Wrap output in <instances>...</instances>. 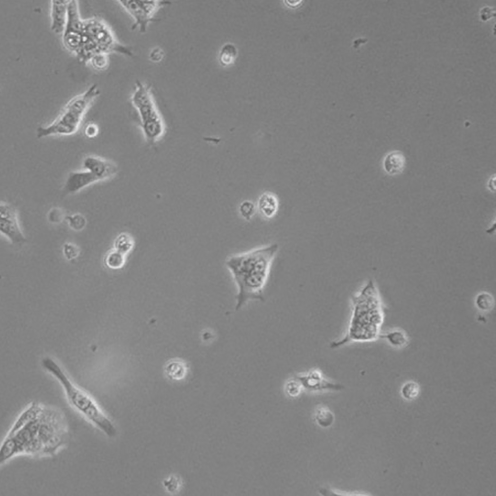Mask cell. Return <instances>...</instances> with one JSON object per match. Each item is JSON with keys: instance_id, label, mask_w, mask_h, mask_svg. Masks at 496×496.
<instances>
[{"instance_id": "cell-21", "label": "cell", "mask_w": 496, "mask_h": 496, "mask_svg": "<svg viewBox=\"0 0 496 496\" xmlns=\"http://www.w3.org/2000/svg\"><path fill=\"white\" fill-rule=\"evenodd\" d=\"M476 305L477 308L484 311L491 310L494 304L493 297L487 293H482L478 295L476 299Z\"/></svg>"}, {"instance_id": "cell-27", "label": "cell", "mask_w": 496, "mask_h": 496, "mask_svg": "<svg viewBox=\"0 0 496 496\" xmlns=\"http://www.w3.org/2000/svg\"><path fill=\"white\" fill-rule=\"evenodd\" d=\"M79 252L78 248L74 245L67 243L65 244L63 246V254L68 260H72L78 256Z\"/></svg>"}, {"instance_id": "cell-12", "label": "cell", "mask_w": 496, "mask_h": 496, "mask_svg": "<svg viewBox=\"0 0 496 496\" xmlns=\"http://www.w3.org/2000/svg\"><path fill=\"white\" fill-rule=\"evenodd\" d=\"M43 411L39 404L32 403L17 419L6 437L12 436L28 422L38 417Z\"/></svg>"}, {"instance_id": "cell-2", "label": "cell", "mask_w": 496, "mask_h": 496, "mask_svg": "<svg viewBox=\"0 0 496 496\" xmlns=\"http://www.w3.org/2000/svg\"><path fill=\"white\" fill-rule=\"evenodd\" d=\"M351 314L344 337L333 341L335 349L351 342H369L379 338L383 312L378 289L372 280L367 282L352 297Z\"/></svg>"}, {"instance_id": "cell-25", "label": "cell", "mask_w": 496, "mask_h": 496, "mask_svg": "<svg viewBox=\"0 0 496 496\" xmlns=\"http://www.w3.org/2000/svg\"><path fill=\"white\" fill-rule=\"evenodd\" d=\"M66 219L70 227L76 230H81L85 226V219L80 214H76L67 216Z\"/></svg>"}, {"instance_id": "cell-22", "label": "cell", "mask_w": 496, "mask_h": 496, "mask_svg": "<svg viewBox=\"0 0 496 496\" xmlns=\"http://www.w3.org/2000/svg\"><path fill=\"white\" fill-rule=\"evenodd\" d=\"M93 67L97 70H104L109 64L108 54L100 53L94 55L90 60Z\"/></svg>"}, {"instance_id": "cell-6", "label": "cell", "mask_w": 496, "mask_h": 496, "mask_svg": "<svg viewBox=\"0 0 496 496\" xmlns=\"http://www.w3.org/2000/svg\"><path fill=\"white\" fill-rule=\"evenodd\" d=\"M82 31L97 44L101 53L116 52L131 56L130 49L119 43L110 27L97 18L83 20Z\"/></svg>"}, {"instance_id": "cell-13", "label": "cell", "mask_w": 496, "mask_h": 496, "mask_svg": "<svg viewBox=\"0 0 496 496\" xmlns=\"http://www.w3.org/2000/svg\"><path fill=\"white\" fill-rule=\"evenodd\" d=\"M405 159L401 152L395 151L388 153L383 160L385 171L390 175L401 173L405 166Z\"/></svg>"}, {"instance_id": "cell-5", "label": "cell", "mask_w": 496, "mask_h": 496, "mask_svg": "<svg viewBox=\"0 0 496 496\" xmlns=\"http://www.w3.org/2000/svg\"><path fill=\"white\" fill-rule=\"evenodd\" d=\"M131 102L138 114L141 128L148 142L153 144L164 135L165 124L158 110L150 87L138 80Z\"/></svg>"}, {"instance_id": "cell-11", "label": "cell", "mask_w": 496, "mask_h": 496, "mask_svg": "<svg viewBox=\"0 0 496 496\" xmlns=\"http://www.w3.org/2000/svg\"><path fill=\"white\" fill-rule=\"evenodd\" d=\"M51 6V30L56 34L64 32L67 21L69 0H53Z\"/></svg>"}, {"instance_id": "cell-28", "label": "cell", "mask_w": 496, "mask_h": 496, "mask_svg": "<svg viewBox=\"0 0 496 496\" xmlns=\"http://www.w3.org/2000/svg\"><path fill=\"white\" fill-rule=\"evenodd\" d=\"M99 132L98 126L94 123H90L85 128L84 133L86 136L89 138L96 137Z\"/></svg>"}, {"instance_id": "cell-14", "label": "cell", "mask_w": 496, "mask_h": 496, "mask_svg": "<svg viewBox=\"0 0 496 496\" xmlns=\"http://www.w3.org/2000/svg\"><path fill=\"white\" fill-rule=\"evenodd\" d=\"M258 207L260 213L267 218H271L276 213L278 202L276 198L269 193H264L259 198Z\"/></svg>"}, {"instance_id": "cell-15", "label": "cell", "mask_w": 496, "mask_h": 496, "mask_svg": "<svg viewBox=\"0 0 496 496\" xmlns=\"http://www.w3.org/2000/svg\"><path fill=\"white\" fill-rule=\"evenodd\" d=\"M186 364L179 359L170 361L165 366V372L171 379L179 380L183 378L187 372Z\"/></svg>"}, {"instance_id": "cell-18", "label": "cell", "mask_w": 496, "mask_h": 496, "mask_svg": "<svg viewBox=\"0 0 496 496\" xmlns=\"http://www.w3.org/2000/svg\"><path fill=\"white\" fill-rule=\"evenodd\" d=\"M133 241L132 238L125 234L119 236L114 243L115 249L126 255L132 248Z\"/></svg>"}, {"instance_id": "cell-26", "label": "cell", "mask_w": 496, "mask_h": 496, "mask_svg": "<svg viewBox=\"0 0 496 496\" xmlns=\"http://www.w3.org/2000/svg\"><path fill=\"white\" fill-rule=\"evenodd\" d=\"M302 388L301 383L296 377L290 380L286 385L287 392L291 396L298 395Z\"/></svg>"}, {"instance_id": "cell-17", "label": "cell", "mask_w": 496, "mask_h": 496, "mask_svg": "<svg viewBox=\"0 0 496 496\" xmlns=\"http://www.w3.org/2000/svg\"><path fill=\"white\" fill-rule=\"evenodd\" d=\"M125 260V255L114 249L106 255L105 263L110 268L118 269L124 265Z\"/></svg>"}, {"instance_id": "cell-24", "label": "cell", "mask_w": 496, "mask_h": 496, "mask_svg": "<svg viewBox=\"0 0 496 496\" xmlns=\"http://www.w3.org/2000/svg\"><path fill=\"white\" fill-rule=\"evenodd\" d=\"M253 204L249 201L243 202L240 206V212L242 216L247 220H249L254 213Z\"/></svg>"}, {"instance_id": "cell-1", "label": "cell", "mask_w": 496, "mask_h": 496, "mask_svg": "<svg viewBox=\"0 0 496 496\" xmlns=\"http://www.w3.org/2000/svg\"><path fill=\"white\" fill-rule=\"evenodd\" d=\"M279 246L274 243L230 257L225 265L238 288L236 310L249 300L263 301V290Z\"/></svg>"}, {"instance_id": "cell-23", "label": "cell", "mask_w": 496, "mask_h": 496, "mask_svg": "<svg viewBox=\"0 0 496 496\" xmlns=\"http://www.w3.org/2000/svg\"><path fill=\"white\" fill-rule=\"evenodd\" d=\"M419 392V385L413 381L406 383L401 389V393L403 396L407 399H412L415 398L418 395Z\"/></svg>"}, {"instance_id": "cell-4", "label": "cell", "mask_w": 496, "mask_h": 496, "mask_svg": "<svg viewBox=\"0 0 496 496\" xmlns=\"http://www.w3.org/2000/svg\"><path fill=\"white\" fill-rule=\"evenodd\" d=\"M99 94L97 85L73 97L61 110L57 118L47 126L36 130L38 138L55 135H69L78 130L94 100Z\"/></svg>"}, {"instance_id": "cell-19", "label": "cell", "mask_w": 496, "mask_h": 496, "mask_svg": "<svg viewBox=\"0 0 496 496\" xmlns=\"http://www.w3.org/2000/svg\"><path fill=\"white\" fill-rule=\"evenodd\" d=\"M237 55L236 47L231 44L225 45L221 49L220 61L223 65L231 64L235 60Z\"/></svg>"}, {"instance_id": "cell-3", "label": "cell", "mask_w": 496, "mask_h": 496, "mask_svg": "<svg viewBox=\"0 0 496 496\" xmlns=\"http://www.w3.org/2000/svg\"><path fill=\"white\" fill-rule=\"evenodd\" d=\"M42 365L61 384L68 402L74 409L108 436H113L116 434V429L112 422L93 400L71 381L56 361L46 357L42 360Z\"/></svg>"}, {"instance_id": "cell-16", "label": "cell", "mask_w": 496, "mask_h": 496, "mask_svg": "<svg viewBox=\"0 0 496 496\" xmlns=\"http://www.w3.org/2000/svg\"><path fill=\"white\" fill-rule=\"evenodd\" d=\"M379 338L384 339L391 346L401 347L407 343V337L400 330H393L384 334H380Z\"/></svg>"}, {"instance_id": "cell-9", "label": "cell", "mask_w": 496, "mask_h": 496, "mask_svg": "<svg viewBox=\"0 0 496 496\" xmlns=\"http://www.w3.org/2000/svg\"><path fill=\"white\" fill-rule=\"evenodd\" d=\"M303 388L309 391L340 390L344 386L325 378L321 371L314 369L295 376Z\"/></svg>"}, {"instance_id": "cell-20", "label": "cell", "mask_w": 496, "mask_h": 496, "mask_svg": "<svg viewBox=\"0 0 496 496\" xmlns=\"http://www.w3.org/2000/svg\"><path fill=\"white\" fill-rule=\"evenodd\" d=\"M315 420L320 427L327 428L330 427L333 423L334 416L329 410L320 408L316 412Z\"/></svg>"}, {"instance_id": "cell-8", "label": "cell", "mask_w": 496, "mask_h": 496, "mask_svg": "<svg viewBox=\"0 0 496 496\" xmlns=\"http://www.w3.org/2000/svg\"><path fill=\"white\" fill-rule=\"evenodd\" d=\"M0 232L13 244L21 245L26 241L20 228L15 208L3 201L0 204Z\"/></svg>"}, {"instance_id": "cell-10", "label": "cell", "mask_w": 496, "mask_h": 496, "mask_svg": "<svg viewBox=\"0 0 496 496\" xmlns=\"http://www.w3.org/2000/svg\"><path fill=\"white\" fill-rule=\"evenodd\" d=\"M103 181L95 172L90 169L73 171L69 173L64 188L68 193H75L91 185Z\"/></svg>"}, {"instance_id": "cell-7", "label": "cell", "mask_w": 496, "mask_h": 496, "mask_svg": "<svg viewBox=\"0 0 496 496\" xmlns=\"http://www.w3.org/2000/svg\"><path fill=\"white\" fill-rule=\"evenodd\" d=\"M122 7L134 19L131 29L138 27L141 33H145L149 23L158 20L155 14L162 7L170 4L168 0H119Z\"/></svg>"}, {"instance_id": "cell-29", "label": "cell", "mask_w": 496, "mask_h": 496, "mask_svg": "<svg viewBox=\"0 0 496 496\" xmlns=\"http://www.w3.org/2000/svg\"><path fill=\"white\" fill-rule=\"evenodd\" d=\"M164 56L163 51L160 48H154L150 53L149 58L153 62H160Z\"/></svg>"}]
</instances>
